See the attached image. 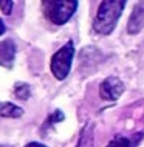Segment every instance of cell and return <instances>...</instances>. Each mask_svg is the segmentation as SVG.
Masks as SVG:
<instances>
[{"mask_svg":"<svg viewBox=\"0 0 144 147\" xmlns=\"http://www.w3.org/2000/svg\"><path fill=\"white\" fill-rule=\"evenodd\" d=\"M23 115V110L13 102H0V116L3 118H19Z\"/></svg>","mask_w":144,"mask_h":147,"instance_id":"9c48e42d","label":"cell"},{"mask_svg":"<svg viewBox=\"0 0 144 147\" xmlns=\"http://www.w3.org/2000/svg\"><path fill=\"white\" fill-rule=\"evenodd\" d=\"M0 9L3 14H11L13 11V0H0Z\"/></svg>","mask_w":144,"mask_h":147,"instance_id":"8fae6325","label":"cell"},{"mask_svg":"<svg viewBox=\"0 0 144 147\" xmlns=\"http://www.w3.org/2000/svg\"><path fill=\"white\" fill-rule=\"evenodd\" d=\"M45 17L54 25H64L78 9V0H42Z\"/></svg>","mask_w":144,"mask_h":147,"instance_id":"7a4b0ae2","label":"cell"},{"mask_svg":"<svg viewBox=\"0 0 144 147\" xmlns=\"http://www.w3.org/2000/svg\"><path fill=\"white\" fill-rule=\"evenodd\" d=\"M5 31H6V26L3 25V22H2V20H0V36L5 33Z\"/></svg>","mask_w":144,"mask_h":147,"instance_id":"5bb4252c","label":"cell"},{"mask_svg":"<svg viewBox=\"0 0 144 147\" xmlns=\"http://www.w3.org/2000/svg\"><path fill=\"white\" fill-rule=\"evenodd\" d=\"M16 57V45L11 39H6L0 43V65L11 68Z\"/></svg>","mask_w":144,"mask_h":147,"instance_id":"8992f818","label":"cell"},{"mask_svg":"<svg viewBox=\"0 0 144 147\" xmlns=\"http://www.w3.org/2000/svg\"><path fill=\"white\" fill-rule=\"evenodd\" d=\"M143 26H144V0H139L137 5H135L133 13L130 16L127 31L130 34H137Z\"/></svg>","mask_w":144,"mask_h":147,"instance_id":"5b68a950","label":"cell"},{"mask_svg":"<svg viewBox=\"0 0 144 147\" xmlns=\"http://www.w3.org/2000/svg\"><path fill=\"white\" fill-rule=\"evenodd\" d=\"M124 91V84L118 78L110 76L99 87V96L105 101H116V99L122 94Z\"/></svg>","mask_w":144,"mask_h":147,"instance_id":"277c9868","label":"cell"},{"mask_svg":"<svg viewBox=\"0 0 144 147\" xmlns=\"http://www.w3.org/2000/svg\"><path fill=\"white\" fill-rule=\"evenodd\" d=\"M73 56H74V47L71 40H68L61 50H57L53 54V57H51V73L54 74L56 79L62 81L70 74Z\"/></svg>","mask_w":144,"mask_h":147,"instance_id":"3957f363","label":"cell"},{"mask_svg":"<svg viewBox=\"0 0 144 147\" xmlns=\"http://www.w3.org/2000/svg\"><path fill=\"white\" fill-rule=\"evenodd\" d=\"M127 0H102L93 20V30L98 34H110L121 17Z\"/></svg>","mask_w":144,"mask_h":147,"instance_id":"6da1fadb","label":"cell"},{"mask_svg":"<svg viewBox=\"0 0 144 147\" xmlns=\"http://www.w3.org/2000/svg\"><path fill=\"white\" fill-rule=\"evenodd\" d=\"M25 147H47V146L41 144V142H30V144H26Z\"/></svg>","mask_w":144,"mask_h":147,"instance_id":"4fadbf2b","label":"cell"},{"mask_svg":"<svg viewBox=\"0 0 144 147\" xmlns=\"http://www.w3.org/2000/svg\"><path fill=\"white\" fill-rule=\"evenodd\" d=\"M14 93L17 94L19 99H22V101H26V99L30 98V87H28L26 84H17V85H16Z\"/></svg>","mask_w":144,"mask_h":147,"instance_id":"30bf717a","label":"cell"},{"mask_svg":"<svg viewBox=\"0 0 144 147\" xmlns=\"http://www.w3.org/2000/svg\"><path fill=\"white\" fill-rule=\"evenodd\" d=\"M62 119H64V115L59 112V110H56V112L50 116V119L47 121V125H51V122H57V121H62Z\"/></svg>","mask_w":144,"mask_h":147,"instance_id":"7c38bea8","label":"cell"},{"mask_svg":"<svg viewBox=\"0 0 144 147\" xmlns=\"http://www.w3.org/2000/svg\"><path fill=\"white\" fill-rule=\"evenodd\" d=\"M144 133H137L133 135V136H115L113 140H112L107 147H137L138 142L143 140Z\"/></svg>","mask_w":144,"mask_h":147,"instance_id":"52a82bcc","label":"cell"},{"mask_svg":"<svg viewBox=\"0 0 144 147\" xmlns=\"http://www.w3.org/2000/svg\"><path fill=\"white\" fill-rule=\"evenodd\" d=\"M76 147H95V136H93V125L87 124L82 129L81 136L78 140Z\"/></svg>","mask_w":144,"mask_h":147,"instance_id":"ba28073f","label":"cell"}]
</instances>
